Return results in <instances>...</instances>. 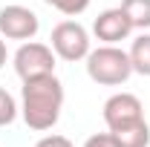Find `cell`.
<instances>
[{
	"label": "cell",
	"mask_w": 150,
	"mask_h": 147,
	"mask_svg": "<svg viewBox=\"0 0 150 147\" xmlns=\"http://www.w3.org/2000/svg\"><path fill=\"white\" fill-rule=\"evenodd\" d=\"M55 52L49 43H40V40H23L18 46V52L12 58L15 64V72L20 81H29V78H40V75H52L55 72Z\"/></svg>",
	"instance_id": "obj_4"
},
{
	"label": "cell",
	"mask_w": 150,
	"mask_h": 147,
	"mask_svg": "<svg viewBox=\"0 0 150 147\" xmlns=\"http://www.w3.org/2000/svg\"><path fill=\"white\" fill-rule=\"evenodd\" d=\"M6 61H9V49H6V37L0 35V69L6 66Z\"/></svg>",
	"instance_id": "obj_15"
},
{
	"label": "cell",
	"mask_w": 150,
	"mask_h": 147,
	"mask_svg": "<svg viewBox=\"0 0 150 147\" xmlns=\"http://www.w3.org/2000/svg\"><path fill=\"white\" fill-rule=\"evenodd\" d=\"M49 46L61 61H84L93 49V40H90V32L78 23V20H61L52 35H49Z\"/></svg>",
	"instance_id": "obj_3"
},
{
	"label": "cell",
	"mask_w": 150,
	"mask_h": 147,
	"mask_svg": "<svg viewBox=\"0 0 150 147\" xmlns=\"http://www.w3.org/2000/svg\"><path fill=\"white\" fill-rule=\"evenodd\" d=\"M61 110H64V84L55 72L23 81L20 115H23L29 130H35V133L52 130L61 118Z\"/></svg>",
	"instance_id": "obj_1"
},
{
	"label": "cell",
	"mask_w": 150,
	"mask_h": 147,
	"mask_svg": "<svg viewBox=\"0 0 150 147\" xmlns=\"http://www.w3.org/2000/svg\"><path fill=\"white\" fill-rule=\"evenodd\" d=\"M84 61H87L90 81L101 84V87H121V84L130 81V75H133L130 55L118 43H101V46L90 49V55Z\"/></svg>",
	"instance_id": "obj_2"
},
{
	"label": "cell",
	"mask_w": 150,
	"mask_h": 147,
	"mask_svg": "<svg viewBox=\"0 0 150 147\" xmlns=\"http://www.w3.org/2000/svg\"><path fill=\"white\" fill-rule=\"evenodd\" d=\"M101 115H104L107 130H121V127L144 121V104L133 92H115V95H110L104 101V112Z\"/></svg>",
	"instance_id": "obj_5"
},
{
	"label": "cell",
	"mask_w": 150,
	"mask_h": 147,
	"mask_svg": "<svg viewBox=\"0 0 150 147\" xmlns=\"http://www.w3.org/2000/svg\"><path fill=\"white\" fill-rule=\"evenodd\" d=\"M130 32H133V23H130V18L124 15L121 6L104 9V12L93 20V35L98 37L101 43H121V40L130 37Z\"/></svg>",
	"instance_id": "obj_7"
},
{
	"label": "cell",
	"mask_w": 150,
	"mask_h": 147,
	"mask_svg": "<svg viewBox=\"0 0 150 147\" xmlns=\"http://www.w3.org/2000/svg\"><path fill=\"white\" fill-rule=\"evenodd\" d=\"M38 29H40V20L29 6L12 3L0 9V35L6 40H32Z\"/></svg>",
	"instance_id": "obj_6"
},
{
	"label": "cell",
	"mask_w": 150,
	"mask_h": 147,
	"mask_svg": "<svg viewBox=\"0 0 150 147\" xmlns=\"http://www.w3.org/2000/svg\"><path fill=\"white\" fill-rule=\"evenodd\" d=\"M130 64L136 75H144L150 78V32H142L139 37H133L130 43Z\"/></svg>",
	"instance_id": "obj_8"
},
{
	"label": "cell",
	"mask_w": 150,
	"mask_h": 147,
	"mask_svg": "<svg viewBox=\"0 0 150 147\" xmlns=\"http://www.w3.org/2000/svg\"><path fill=\"white\" fill-rule=\"evenodd\" d=\"M121 9L130 18L133 29H150V0H121Z\"/></svg>",
	"instance_id": "obj_10"
},
{
	"label": "cell",
	"mask_w": 150,
	"mask_h": 147,
	"mask_svg": "<svg viewBox=\"0 0 150 147\" xmlns=\"http://www.w3.org/2000/svg\"><path fill=\"white\" fill-rule=\"evenodd\" d=\"M115 136V141L121 147H150V124L147 118L139 121V124H130V127H121V130H110Z\"/></svg>",
	"instance_id": "obj_9"
},
{
	"label": "cell",
	"mask_w": 150,
	"mask_h": 147,
	"mask_svg": "<svg viewBox=\"0 0 150 147\" xmlns=\"http://www.w3.org/2000/svg\"><path fill=\"white\" fill-rule=\"evenodd\" d=\"M84 147H121V144L115 141V136L107 130V133H95V136H90V139L84 141Z\"/></svg>",
	"instance_id": "obj_13"
},
{
	"label": "cell",
	"mask_w": 150,
	"mask_h": 147,
	"mask_svg": "<svg viewBox=\"0 0 150 147\" xmlns=\"http://www.w3.org/2000/svg\"><path fill=\"white\" fill-rule=\"evenodd\" d=\"M18 115H20V104L6 87H0V127H9Z\"/></svg>",
	"instance_id": "obj_11"
},
{
	"label": "cell",
	"mask_w": 150,
	"mask_h": 147,
	"mask_svg": "<svg viewBox=\"0 0 150 147\" xmlns=\"http://www.w3.org/2000/svg\"><path fill=\"white\" fill-rule=\"evenodd\" d=\"M43 3L52 6V9H58V12L67 15V18H78V15H84V12L90 9L93 0H43Z\"/></svg>",
	"instance_id": "obj_12"
},
{
	"label": "cell",
	"mask_w": 150,
	"mask_h": 147,
	"mask_svg": "<svg viewBox=\"0 0 150 147\" xmlns=\"http://www.w3.org/2000/svg\"><path fill=\"white\" fill-rule=\"evenodd\" d=\"M35 147H75L67 136H58V133H49V136H40L35 141Z\"/></svg>",
	"instance_id": "obj_14"
}]
</instances>
